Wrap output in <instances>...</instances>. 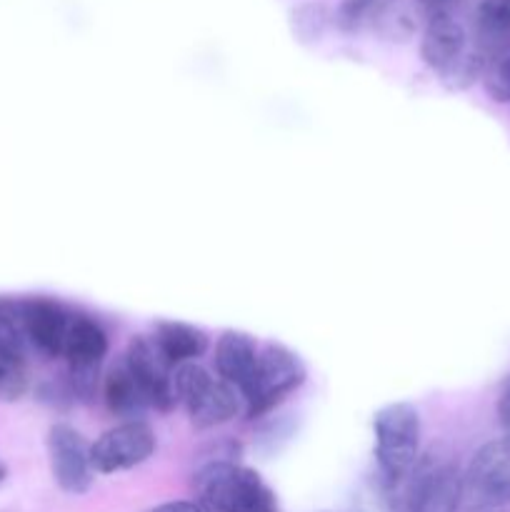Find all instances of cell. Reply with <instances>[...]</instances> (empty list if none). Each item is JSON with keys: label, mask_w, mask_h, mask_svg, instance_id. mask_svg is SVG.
<instances>
[{"label": "cell", "mask_w": 510, "mask_h": 512, "mask_svg": "<svg viewBox=\"0 0 510 512\" xmlns=\"http://www.w3.org/2000/svg\"><path fill=\"white\" fill-rule=\"evenodd\" d=\"M193 485L203 512H280L273 488L238 460L200 465Z\"/></svg>", "instance_id": "6da1fadb"}, {"label": "cell", "mask_w": 510, "mask_h": 512, "mask_svg": "<svg viewBox=\"0 0 510 512\" xmlns=\"http://www.w3.org/2000/svg\"><path fill=\"white\" fill-rule=\"evenodd\" d=\"M375 463L385 493L398 488L420 455V415L410 403H390L373 415Z\"/></svg>", "instance_id": "7a4b0ae2"}, {"label": "cell", "mask_w": 510, "mask_h": 512, "mask_svg": "<svg viewBox=\"0 0 510 512\" xmlns=\"http://www.w3.org/2000/svg\"><path fill=\"white\" fill-rule=\"evenodd\" d=\"M305 378H308V370L293 350L280 343L263 345L258 350V360H255L248 383L240 388L248 418L258 420L278 408L290 393H295L305 383Z\"/></svg>", "instance_id": "3957f363"}, {"label": "cell", "mask_w": 510, "mask_h": 512, "mask_svg": "<svg viewBox=\"0 0 510 512\" xmlns=\"http://www.w3.org/2000/svg\"><path fill=\"white\" fill-rule=\"evenodd\" d=\"M388 495L393 512H458L465 498L463 473L453 463H418Z\"/></svg>", "instance_id": "277c9868"}, {"label": "cell", "mask_w": 510, "mask_h": 512, "mask_svg": "<svg viewBox=\"0 0 510 512\" xmlns=\"http://www.w3.org/2000/svg\"><path fill=\"white\" fill-rule=\"evenodd\" d=\"M175 395L183 403L190 423L198 430L218 428L230 423L240 410V393L225 380L213 378L198 363L175 368Z\"/></svg>", "instance_id": "5b68a950"}, {"label": "cell", "mask_w": 510, "mask_h": 512, "mask_svg": "<svg viewBox=\"0 0 510 512\" xmlns=\"http://www.w3.org/2000/svg\"><path fill=\"white\" fill-rule=\"evenodd\" d=\"M465 498L478 508L510 505V433L485 443L463 473Z\"/></svg>", "instance_id": "8992f818"}, {"label": "cell", "mask_w": 510, "mask_h": 512, "mask_svg": "<svg viewBox=\"0 0 510 512\" xmlns=\"http://www.w3.org/2000/svg\"><path fill=\"white\" fill-rule=\"evenodd\" d=\"M158 440L155 430L145 420H123L115 428L105 430L93 445H90V460L95 473L115 475L133 470L153 458Z\"/></svg>", "instance_id": "52a82bcc"}, {"label": "cell", "mask_w": 510, "mask_h": 512, "mask_svg": "<svg viewBox=\"0 0 510 512\" xmlns=\"http://www.w3.org/2000/svg\"><path fill=\"white\" fill-rule=\"evenodd\" d=\"M48 455L50 470L63 493L83 495L88 493L95 480L90 445L73 425L55 423L48 430Z\"/></svg>", "instance_id": "ba28073f"}, {"label": "cell", "mask_w": 510, "mask_h": 512, "mask_svg": "<svg viewBox=\"0 0 510 512\" xmlns=\"http://www.w3.org/2000/svg\"><path fill=\"white\" fill-rule=\"evenodd\" d=\"M123 363L128 365L133 378L138 380L150 408L160 410V413H170L175 408V403H178L173 380L175 368L160 355L153 338L138 335V338L130 340L128 350L123 355Z\"/></svg>", "instance_id": "9c48e42d"}, {"label": "cell", "mask_w": 510, "mask_h": 512, "mask_svg": "<svg viewBox=\"0 0 510 512\" xmlns=\"http://www.w3.org/2000/svg\"><path fill=\"white\" fill-rule=\"evenodd\" d=\"M73 313L48 298H30L20 303L25 343L33 345L45 358H63L65 335Z\"/></svg>", "instance_id": "30bf717a"}, {"label": "cell", "mask_w": 510, "mask_h": 512, "mask_svg": "<svg viewBox=\"0 0 510 512\" xmlns=\"http://www.w3.org/2000/svg\"><path fill=\"white\" fill-rule=\"evenodd\" d=\"M473 50L460 15H433L420 33V58L438 75L448 73L460 58Z\"/></svg>", "instance_id": "8fae6325"}, {"label": "cell", "mask_w": 510, "mask_h": 512, "mask_svg": "<svg viewBox=\"0 0 510 512\" xmlns=\"http://www.w3.org/2000/svg\"><path fill=\"white\" fill-rule=\"evenodd\" d=\"M108 333L103 325L90 315H73L65 335L63 358L68 360V370H90L100 373L105 355H108Z\"/></svg>", "instance_id": "7c38bea8"}, {"label": "cell", "mask_w": 510, "mask_h": 512, "mask_svg": "<svg viewBox=\"0 0 510 512\" xmlns=\"http://www.w3.org/2000/svg\"><path fill=\"white\" fill-rule=\"evenodd\" d=\"M365 25L388 43H408L415 33H423L425 10L420 0H383L368 15Z\"/></svg>", "instance_id": "4fadbf2b"}, {"label": "cell", "mask_w": 510, "mask_h": 512, "mask_svg": "<svg viewBox=\"0 0 510 512\" xmlns=\"http://www.w3.org/2000/svg\"><path fill=\"white\" fill-rule=\"evenodd\" d=\"M258 343L253 335L243 333V330H225L215 345V370L218 378L233 385L240 393L245 383H248L250 373L258 360Z\"/></svg>", "instance_id": "5bb4252c"}, {"label": "cell", "mask_w": 510, "mask_h": 512, "mask_svg": "<svg viewBox=\"0 0 510 512\" xmlns=\"http://www.w3.org/2000/svg\"><path fill=\"white\" fill-rule=\"evenodd\" d=\"M153 343L173 368L195 363L208 350V335L200 328L178 320H160L153 330Z\"/></svg>", "instance_id": "9a60e30c"}, {"label": "cell", "mask_w": 510, "mask_h": 512, "mask_svg": "<svg viewBox=\"0 0 510 512\" xmlns=\"http://www.w3.org/2000/svg\"><path fill=\"white\" fill-rule=\"evenodd\" d=\"M103 400L110 413L123 420H140L145 410L150 408L138 380L133 378V373H130L123 360L115 368H110L108 375H105Z\"/></svg>", "instance_id": "2e32d148"}, {"label": "cell", "mask_w": 510, "mask_h": 512, "mask_svg": "<svg viewBox=\"0 0 510 512\" xmlns=\"http://www.w3.org/2000/svg\"><path fill=\"white\" fill-rule=\"evenodd\" d=\"M510 43V0H480L475 8V48L490 58Z\"/></svg>", "instance_id": "e0dca14e"}, {"label": "cell", "mask_w": 510, "mask_h": 512, "mask_svg": "<svg viewBox=\"0 0 510 512\" xmlns=\"http://www.w3.org/2000/svg\"><path fill=\"white\" fill-rule=\"evenodd\" d=\"M30 375L25 363V345L0 343V400L15 403L28 393Z\"/></svg>", "instance_id": "ac0fdd59"}, {"label": "cell", "mask_w": 510, "mask_h": 512, "mask_svg": "<svg viewBox=\"0 0 510 512\" xmlns=\"http://www.w3.org/2000/svg\"><path fill=\"white\" fill-rule=\"evenodd\" d=\"M485 93L495 103H510V43L503 50L493 53L483 70Z\"/></svg>", "instance_id": "d6986e66"}, {"label": "cell", "mask_w": 510, "mask_h": 512, "mask_svg": "<svg viewBox=\"0 0 510 512\" xmlns=\"http://www.w3.org/2000/svg\"><path fill=\"white\" fill-rule=\"evenodd\" d=\"M383 0H343L338 5V13H335V23L343 30L353 33V30L363 28L368 15L373 13Z\"/></svg>", "instance_id": "ffe728a7"}, {"label": "cell", "mask_w": 510, "mask_h": 512, "mask_svg": "<svg viewBox=\"0 0 510 512\" xmlns=\"http://www.w3.org/2000/svg\"><path fill=\"white\" fill-rule=\"evenodd\" d=\"M425 10V20L433 15H460L465 0H420Z\"/></svg>", "instance_id": "44dd1931"}, {"label": "cell", "mask_w": 510, "mask_h": 512, "mask_svg": "<svg viewBox=\"0 0 510 512\" xmlns=\"http://www.w3.org/2000/svg\"><path fill=\"white\" fill-rule=\"evenodd\" d=\"M495 413H498V423L503 425L505 433H510V380L505 383V388L500 390L498 403H495Z\"/></svg>", "instance_id": "7402d4cb"}, {"label": "cell", "mask_w": 510, "mask_h": 512, "mask_svg": "<svg viewBox=\"0 0 510 512\" xmlns=\"http://www.w3.org/2000/svg\"><path fill=\"white\" fill-rule=\"evenodd\" d=\"M143 512H203V508L195 500H170V503L153 505Z\"/></svg>", "instance_id": "603a6c76"}, {"label": "cell", "mask_w": 510, "mask_h": 512, "mask_svg": "<svg viewBox=\"0 0 510 512\" xmlns=\"http://www.w3.org/2000/svg\"><path fill=\"white\" fill-rule=\"evenodd\" d=\"M5 475H8V470H5V465L0 463V483H3V480H5Z\"/></svg>", "instance_id": "cb8c5ba5"}, {"label": "cell", "mask_w": 510, "mask_h": 512, "mask_svg": "<svg viewBox=\"0 0 510 512\" xmlns=\"http://www.w3.org/2000/svg\"><path fill=\"white\" fill-rule=\"evenodd\" d=\"M483 512H510L508 508H490V510H483Z\"/></svg>", "instance_id": "d4e9b609"}, {"label": "cell", "mask_w": 510, "mask_h": 512, "mask_svg": "<svg viewBox=\"0 0 510 512\" xmlns=\"http://www.w3.org/2000/svg\"><path fill=\"white\" fill-rule=\"evenodd\" d=\"M325 512H328V510H325Z\"/></svg>", "instance_id": "484cf974"}]
</instances>
